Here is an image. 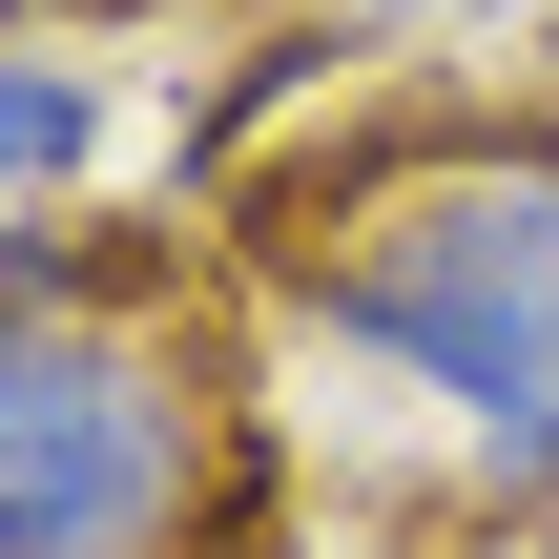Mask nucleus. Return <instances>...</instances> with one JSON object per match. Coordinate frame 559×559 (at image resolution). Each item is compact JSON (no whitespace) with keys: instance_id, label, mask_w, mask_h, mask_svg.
<instances>
[{"instance_id":"nucleus-1","label":"nucleus","mask_w":559,"mask_h":559,"mask_svg":"<svg viewBox=\"0 0 559 559\" xmlns=\"http://www.w3.org/2000/svg\"><path fill=\"white\" fill-rule=\"evenodd\" d=\"M270 290L311 353L394 373L498 519H559V124L353 166L311 228H270Z\"/></svg>"},{"instance_id":"nucleus-2","label":"nucleus","mask_w":559,"mask_h":559,"mask_svg":"<svg viewBox=\"0 0 559 559\" xmlns=\"http://www.w3.org/2000/svg\"><path fill=\"white\" fill-rule=\"evenodd\" d=\"M207 539V373L104 290L0 332V559H187Z\"/></svg>"},{"instance_id":"nucleus-3","label":"nucleus","mask_w":559,"mask_h":559,"mask_svg":"<svg viewBox=\"0 0 559 559\" xmlns=\"http://www.w3.org/2000/svg\"><path fill=\"white\" fill-rule=\"evenodd\" d=\"M104 62H62V41H0V207H62L83 166H104Z\"/></svg>"},{"instance_id":"nucleus-4","label":"nucleus","mask_w":559,"mask_h":559,"mask_svg":"<svg viewBox=\"0 0 559 559\" xmlns=\"http://www.w3.org/2000/svg\"><path fill=\"white\" fill-rule=\"evenodd\" d=\"M332 41H498V21H559V0H290Z\"/></svg>"},{"instance_id":"nucleus-5","label":"nucleus","mask_w":559,"mask_h":559,"mask_svg":"<svg viewBox=\"0 0 559 559\" xmlns=\"http://www.w3.org/2000/svg\"><path fill=\"white\" fill-rule=\"evenodd\" d=\"M41 21H62V0H0V41H41Z\"/></svg>"}]
</instances>
